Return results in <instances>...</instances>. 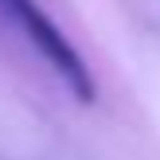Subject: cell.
Returning a JSON list of instances; mask_svg holds the SVG:
<instances>
[{"mask_svg": "<svg viewBox=\"0 0 160 160\" xmlns=\"http://www.w3.org/2000/svg\"><path fill=\"white\" fill-rule=\"evenodd\" d=\"M0 8H4V16L35 43V51L51 62V70H59V78L70 86V94H74L82 106H90L94 94H98L94 90V78H90V70H86L82 55L74 51V43L51 23V16H47L35 0H0Z\"/></svg>", "mask_w": 160, "mask_h": 160, "instance_id": "cell-1", "label": "cell"}]
</instances>
